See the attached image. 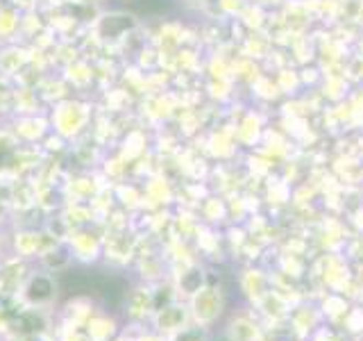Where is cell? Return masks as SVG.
<instances>
[{
  "label": "cell",
  "mask_w": 363,
  "mask_h": 341,
  "mask_svg": "<svg viewBox=\"0 0 363 341\" xmlns=\"http://www.w3.org/2000/svg\"><path fill=\"white\" fill-rule=\"evenodd\" d=\"M82 3H100V0H82Z\"/></svg>",
  "instance_id": "obj_2"
},
{
  "label": "cell",
  "mask_w": 363,
  "mask_h": 341,
  "mask_svg": "<svg viewBox=\"0 0 363 341\" xmlns=\"http://www.w3.org/2000/svg\"><path fill=\"white\" fill-rule=\"evenodd\" d=\"M130 16H123V14H107V16H102L100 18V26H98V32H100V37H105V39H116L121 37V34L125 32V28H118V23L123 21H128Z\"/></svg>",
  "instance_id": "obj_1"
}]
</instances>
